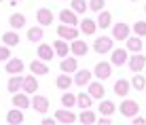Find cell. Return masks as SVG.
I'll list each match as a JSON object with an SVG mask.
<instances>
[{
  "instance_id": "cell-1",
  "label": "cell",
  "mask_w": 146,
  "mask_h": 125,
  "mask_svg": "<svg viewBox=\"0 0 146 125\" xmlns=\"http://www.w3.org/2000/svg\"><path fill=\"white\" fill-rule=\"evenodd\" d=\"M57 34H59V38H64V41H74V38H78L80 30H76V26L59 23V26H57Z\"/></svg>"
},
{
  "instance_id": "cell-2",
  "label": "cell",
  "mask_w": 146,
  "mask_h": 125,
  "mask_svg": "<svg viewBox=\"0 0 146 125\" xmlns=\"http://www.w3.org/2000/svg\"><path fill=\"white\" fill-rule=\"evenodd\" d=\"M55 121L64 123V125H72V123H76V114L72 112V108H59L55 112Z\"/></svg>"
},
{
  "instance_id": "cell-3",
  "label": "cell",
  "mask_w": 146,
  "mask_h": 125,
  "mask_svg": "<svg viewBox=\"0 0 146 125\" xmlns=\"http://www.w3.org/2000/svg\"><path fill=\"white\" fill-rule=\"evenodd\" d=\"M93 51L95 53H108V51H112V36H100V38H95V43H93Z\"/></svg>"
},
{
  "instance_id": "cell-4",
  "label": "cell",
  "mask_w": 146,
  "mask_h": 125,
  "mask_svg": "<svg viewBox=\"0 0 146 125\" xmlns=\"http://www.w3.org/2000/svg\"><path fill=\"white\" fill-rule=\"evenodd\" d=\"M30 106H32L36 112L44 114V112L49 110V98H44V96H38V93H34V98L30 100Z\"/></svg>"
},
{
  "instance_id": "cell-5",
  "label": "cell",
  "mask_w": 146,
  "mask_h": 125,
  "mask_svg": "<svg viewBox=\"0 0 146 125\" xmlns=\"http://www.w3.org/2000/svg\"><path fill=\"white\" fill-rule=\"evenodd\" d=\"M93 74L100 78V81H106V78H110V74H112V64H110V62H100V64H95Z\"/></svg>"
},
{
  "instance_id": "cell-6",
  "label": "cell",
  "mask_w": 146,
  "mask_h": 125,
  "mask_svg": "<svg viewBox=\"0 0 146 125\" xmlns=\"http://www.w3.org/2000/svg\"><path fill=\"white\" fill-rule=\"evenodd\" d=\"M127 66L133 70V72H140V70H144L146 68V57L142 55V53H133L131 57H127Z\"/></svg>"
},
{
  "instance_id": "cell-7",
  "label": "cell",
  "mask_w": 146,
  "mask_h": 125,
  "mask_svg": "<svg viewBox=\"0 0 146 125\" xmlns=\"http://www.w3.org/2000/svg\"><path fill=\"white\" fill-rule=\"evenodd\" d=\"M140 110V104L135 102V100H125V102H121V114L123 117H133V114H138Z\"/></svg>"
},
{
  "instance_id": "cell-8",
  "label": "cell",
  "mask_w": 146,
  "mask_h": 125,
  "mask_svg": "<svg viewBox=\"0 0 146 125\" xmlns=\"http://www.w3.org/2000/svg\"><path fill=\"white\" fill-rule=\"evenodd\" d=\"M127 49H112V55H110V64L112 66H125L127 64Z\"/></svg>"
},
{
  "instance_id": "cell-9",
  "label": "cell",
  "mask_w": 146,
  "mask_h": 125,
  "mask_svg": "<svg viewBox=\"0 0 146 125\" xmlns=\"http://www.w3.org/2000/svg\"><path fill=\"white\" fill-rule=\"evenodd\" d=\"M129 36V26L127 23H114L112 26V41H127Z\"/></svg>"
},
{
  "instance_id": "cell-10",
  "label": "cell",
  "mask_w": 146,
  "mask_h": 125,
  "mask_svg": "<svg viewBox=\"0 0 146 125\" xmlns=\"http://www.w3.org/2000/svg\"><path fill=\"white\" fill-rule=\"evenodd\" d=\"M70 51H72L74 57H80V55H87L89 47L85 41H80V38H74V41H70Z\"/></svg>"
},
{
  "instance_id": "cell-11",
  "label": "cell",
  "mask_w": 146,
  "mask_h": 125,
  "mask_svg": "<svg viewBox=\"0 0 146 125\" xmlns=\"http://www.w3.org/2000/svg\"><path fill=\"white\" fill-rule=\"evenodd\" d=\"M13 106L15 108H21V110H26V108H30V98H28V93L26 91H17V93H13Z\"/></svg>"
},
{
  "instance_id": "cell-12",
  "label": "cell",
  "mask_w": 146,
  "mask_h": 125,
  "mask_svg": "<svg viewBox=\"0 0 146 125\" xmlns=\"http://www.w3.org/2000/svg\"><path fill=\"white\" fill-rule=\"evenodd\" d=\"M23 62L19 57H9L7 59V66H4V70H7L9 74H19V72H23Z\"/></svg>"
},
{
  "instance_id": "cell-13",
  "label": "cell",
  "mask_w": 146,
  "mask_h": 125,
  "mask_svg": "<svg viewBox=\"0 0 146 125\" xmlns=\"http://www.w3.org/2000/svg\"><path fill=\"white\" fill-rule=\"evenodd\" d=\"M36 21H38V26H51L53 23V11L51 9H38L36 11Z\"/></svg>"
},
{
  "instance_id": "cell-14",
  "label": "cell",
  "mask_w": 146,
  "mask_h": 125,
  "mask_svg": "<svg viewBox=\"0 0 146 125\" xmlns=\"http://www.w3.org/2000/svg\"><path fill=\"white\" fill-rule=\"evenodd\" d=\"M30 72H32L34 76H44V74H49V66L42 59H34V62L30 64Z\"/></svg>"
},
{
  "instance_id": "cell-15",
  "label": "cell",
  "mask_w": 146,
  "mask_h": 125,
  "mask_svg": "<svg viewBox=\"0 0 146 125\" xmlns=\"http://www.w3.org/2000/svg\"><path fill=\"white\" fill-rule=\"evenodd\" d=\"M59 21L62 23H68V26H78V15L72 11V9H64L59 13Z\"/></svg>"
},
{
  "instance_id": "cell-16",
  "label": "cell",
  "mask_w": 146,
  "mask_h": 125,
  "mask_svg": "<svg viewBox=\"0 0 146 125\" xmlns=\"http://www.w3.org/2000/svg\"><path fill=\"white\" fill-rule=\"evenodd\" d=\"M59 68H62V72L66 74H72L78 70V64H76V57H62V64H59Z\"/></svg>"
},
{
  "instance_id": "cell-17",
  "label": "cell",
  "mask_w": 146,
  "mask_h": 125,
  "mask_svg": "<svg viewBox=\"0 0 146 125\" xmlns=\"http://www.w3.org/2000/svg\"><path fill=\"white\" fill-rule=\"evenodd\" d=\"M53 55H55L53 47H51V45H47V43H42V41H40V45H38V57L42 59V62H51V59H53Z\"/></svg>"
},
{
  "instance_id": "cell-18",
  "label": "cell",
  "mask_w": 146,
  "mask_h": 125,
  "mask_svg": "<svg viewBox=\"0 0 146 125\" xmlns=\"http://www.w3.org/2000/svg\"><path fill=\"white\" fill-rule=\"evenodd\" d=\"M98 28H102V30H106V28H110L112 26V13L110 11H106V9H102L100 11V15H98Z\"/></svg>"
},
{
  "instance_id": "cell-19",
  "label": "cell",
  "mask_w": 146,
  "mask_h": 125,
  "mask_svg": "<svg viewBox=\"0 0 146 125\" xmlns=\"http://www.w3.org/2000/svg\"><path fill=\"white\" fill-rule=\"evenodd\" d=\"M89 96H91L93 100L106 98V89H104V85H102V83H91V81H89Z\"/></svg>"
},
{
  "instance_id": "cell-20",
  "label": "cell",
  "mask_w": 146,
  "mask_h": 125,
  "mask_svg": "<svg viewBox=\"0 0 146 125\" xmlns=\"http://www.w3.org/2000/svg\"><path fill=\"white\" fill-rule=\"evenodd\" d=\"M125 49L131 51V53L142 51V36H127V41H125Z\"/></svg>"
},
{
  "instance_id": "cell-21",
  "label": "cell",
  "mask_w": 146,
  "mask_h": 125,
  "mask_svg": "<svg viewBox=\"0 0 146 125\" xmlns=\"http://www.w3.org/2000/svg\"><path fill=\"white\" fill-rule=\"evenodd\" d=\"M21 89H23L26 93H36V89H38V81H36V76H34V74H30V76H23Z\"/></svg>"
},
{
  "instance_id": "cell-22",
  "label": "cell",
  "mask_w": 146,
  "mask_h": 125,
  "mask_svg": "<svg viewBox=\"0 0 146 125\" xmlns=\"http://www.w3.org/2000/svg\"><path fill=\"white\" fill-rule=\"evenodd\" d=\"M7 123L9 125H21L23 123V112L21 108H13V110L7 112Z\"/></svg>"
},
{
  "instance_id": "cell-23",
  "label": "cell",
  "mask_w": 146,
  "mask_h": 125,
  "mask_svg": "<svg viewBox=\"0 0 146 125\" xmlns=\"http://www.w3.org/2000/svg\"><path fill=\"white\" fill-rule=\"evenodd\" d=\"M78 28H80V34H87V36H91L95 30H98V23H95L93 19H87V17H85L83 21H78Z\"/></svg>"
},
{
  "instance_id": "cell-24",
  "label": "cell",
  "mask_w": 146,
  "mask_h": 125,
  "mask_svg": "<svg viewBox=\"0 0 146 125\" xmlns=\"http://www.w3.org/2000/svg\"><path fill=\"white\" fill-rule=\"evenodd\" d=\"M53 51H55V55H59V57H66L68 53H70V45H68V41H64V38L55 41V43H53Z\"/></svg>"
},
{
  "instance_id": "cell-25",
  "label": "cell",
  "mask_w": 146,
  "mask_h": 125,
  "mask_svg": "<svg viewBox=\"0 0 146 125\" xmlns=\"http://www.w3.org/2000/svg\"><path fill=\"white\" fill-rule=\"evenodd\" d=\"M21 83H23L21 72H19V74H11V78H9V83H7V89L11 93H17L19 89H21Z\"/></svg>"
},
{
  "instance_id": "cell-26",
  "label": "cell",
  "mask_w": 146,
  "mask_h": 125,
  "mask_svg": "<svg viewBox=\"0 0 146 125\" xmlns=\"http://www.w3.org/2000/svg\"><path fill=\"white\" fill-rule=\"evenodd\" d=\"M129 89H131V83L129 81H125V78H119L117 83H114V93L117 96H121V98H125L129 93Z\"/></svg>"
},
{
  "instance_id": "cell-27",
  "label": "cell",
  "mask_w": 146,
  "mask_h": 125,
  "mask_svg": "<svg viewBox=\"0 0 146 125\" xmlns=\"http://www.w3.org/2000/svg\"><path fill=\"white\" fill-rule=\"evenodd\" d=\"M42 36H44L42 26H32L28 30V41L30 43H40V41H42Z\"/></svg>"
},
{
  "instance_id": "cell-28",
  "label": "cell",
  "mask_w": 146,
  "mask_h": 125,
  "mask_svg": "<svg viewBox=\"0 0 146 125\" xmlns=\"http://www.w3.org/2000/svg\"><path fill=\"white\" fill-rule=\"evenodd\" d=\"M95 119H98V117H95V114L89 110V108H83V112H80L78 117H76V121H78V123H83V125H93V123H95Z\"/></svg>"
},
{
  "instance_id": "cell-29",
  "label": "cell",
  "mask_w": 146,
  "mask_h": 125,
  "mask_svg": "<svg viewBox=\"0 0 146 125\" xmlns=\"http://www.w3.org/2000/svg\"><path fill=\"white\" fill-rule=\"evenodd\" d=\"M9 23H11L13 30H21L23 26H26V15L21 13H13L11 17H9Z\"/></svg>"
},
{
  "instance_id": "cell-30",
  "label": "cell",
  "mask_w": 146,
  "mask_h": 125,
  "mask_svg": "<svg viewBox=\"0 0 146 125\" xmlns=\"http://www.w3.org/2000/svg\"><path fill=\"white\" fill-rule=\"evenodd\" d=\"M91 81V72L89 70H76L74 72V85H87Z\"/></svg>"
},
{
  "instance_id": "cell-31",
  "label": "cell",
  "mask_w": 146,
  "mask_h": 125,
  "mask_svg": "<svg viewBox=\"0 0 146 125\" xmlns=\"http://www.w3.org/2000/svg\"><path fill=\"white\" fill-rule=\"evenodd\" d=\"M2 43L7 47H17L19 45V34L17 32H4L2 34Z\"/></svg>"
},
{
  "instance_id": "cell-32",
  "label": "cell",
  "mask_w": 146,
  "mask_h": 125,
  "mask_svg": "<svg viewBox=\"0 0 146 125\" xmlns=\"http://www.w3.org/2000/svg\"><path fill=\"white\" fill-rule=\"evenodd\" d=\"M70 85H74V78L70 76V74L62 72V74H59V76H57V87L66 91V89H70Z\"/></svg>"
},
{
  "instance_id": "cell-33",
  "label": "cell",
  "mask_w": 146,
  "mask_h": 125,
  "mask_svg": "<svg viewBox=\"0 0 146 125\" xmlns=\"http://www.w3.org/2000/svg\"><path fill=\"white\" fill-rule=\"evenodd\" d=\"M114 110H117V106H114L110 100H104L102 98V102H100V114H108V117H110Z\"/></svg>"
},
{
  "instance_id": "cell-34",
  "label": "cell",
  "mask_w": 146,
  "mask_h": 125,
  "mask_svg": "<svg viewBox=\"0 0 146 125\" xmlns=\"http://www.w3.org/2000/svg\"><path fill=\"white\" fill-rule=\"evenodd\" d=\"M70 9L76 15H83L87 11V0H72V2H70Z\"/></svg>"
},
{
  "instance_id": "cell-35",
  "label": "cell",
  "mask_w": 146,
  "mask_h": 125,
  "mask_svg": "<svg viewBox=\"0 0 146 125\" xmlns=\"http://www.w3.org/2000/svg\"><path fill=\"white\" fill-rule=\"evenodd\" d=\"M129 83H131V87H133V89H138V91H142V89L146 87V78H144L140 72H135V76H133Z\"/></svg>"
},
{
  "instance_id": "cell-36",
  "label": "cell",
  "mask_w": 146,
  "mask_h": 125,
  "mask_svg": "<svg viewBox=\"0 0 146 125\" xmlns=\"http://www.w3.org/2000/svg\"><path fill=\"white\" fill-rule=\"evenodd\" d=\"M91 102H93V98L89 96V93H78V96H76V104L80 108H89Z\"/></svg>"
},
{
  "instance_id": "cell-37",
  "label": "cell",
  "mask_w": 146,
  "mask_h": 125,
  "mask_svg": "<svg viewBox=\"0 0 146 125\" xmlns=\"http://www.w3.org/2000/svg\"><path fill=\"white\" fill-rule=\"evenodd\" d=\"M62 104H64V108H72L74 104H76V96H72V93L66 89V93L62 96Z\"/></svg>"
},
{
  "instance_id": "cell-38",
  "label": "cell",
  "mask_w": 146,
  "mask_h": 125,
  "mask_svg": "<svg viewBox=\"0 0 146 125\" xmlns=\"http://www.w3.org/2000/svg\"><path fill=\"white\" fill-rule=\"evenodd\" d=\"M133 32H135V36H146V21H135Z\"/></svg>"
},
{
  "instance_id": "cell-39",
  "label": "cell",
  "mask_w": 146,
  "mask_h": 125,
  "mask_svg": "<svg viewBox=\"0 0 146 125\" xmlns=\"http://www.w3.org/2000/svg\"><path fill=\"white\" fill-rule=\"evenodd\" d=\"M104 4H106V0H91V2H89V9H91L93 13H100L104 9Z\"/></svg>"
},
{
  "instance_id": "cell-40",
  "label": "cell",
  "mask_w": 146,
  "mask_h": 125,
  "mask_svg": "<svg viewBox=\"0 0 146 125\" xmlns=\"http://www.w3.org/2000/svg\"><path fill=\"white\" fill-rule=\"evenodd\" d=\"M11 57V47H0V62H7V59Z\"/></svg>"
},
{
  "instance_id": "cell-41",
  "label": "cell",
  "mask_w": 146,
  "mask_h": 125,
  "mask_svg": "<svg viewBox=\"0 0 146 125\" xmlns=\"http://www.w3.org/2000/svg\"><path fill=\"white\" fill-rule=\"evenodd\" d=\"M95 123H100V125H110V123H112V119H108V114H104V117L95 119Z\"/></svg>"
},
{
  "instance_id": "cell-42",
  "label": "cell",
  "mask_w": 146,
  "mask_h": 125,
  "mask_svg": "<svg viewBox=\"0 0 146 125\" xmlns=\"http://www.w3.org/2000/svg\"><path fill=\"white\" fill-rule=\"evenodd\" d=\"M131 123H133V125H144V123H146V119H142V117H135V114H133Z\"/></svg>"
},
{
  "instance_id": "cell-43",
  "label": "cell",
  "mask_w": 146,
  "mask_h": 125,
  "mask_svg": "<svg viewBox=\"0 0 146 125\" xmlns=\"http://www.w3.org/2000/svg\"><path fill=\"white\" fill-rule=\"evenodd\" d=\"M57 121L55 119H51V117H47V119H42V125H55Z\"/></svg>"
},
{
  "instance_id": "cell-44",
  "label": "cell",
  "mask_w": 146,
  "mask_h": 125,
  "mask_svg": "<svg viewBox=\"0 0 146 125\" xmlns=\"http://www.w3.org/2000/svg\"><path fill=\"white\" fill-rule=\"evenodd\" d=\"M144 13H146V7H144Z\"/></svg>"
},
{
  "instance_id": "cell-45",
  "label": "cell",
  "mask_w": 146,
  "mask_h": 125,
  "mask_svg": "<svg viewBox=\"0 0 146 125\" xmlns=\"http://www.w3.org/2000/svg\"><path fill=\"white\" fill-rule=\"evenodd\" d=\"M131 2H135V0H131Z\"/></svg>"
},
{
  "instance_id": "cell-46",
  "label": "cell",
  "mask_w": 146,
  "mask_h": 125,
  "mask_svg": "<svg viewBox=\"0 0 146 125\" xmlns=\"http://www.w3.org/2000/svg\"><path fill=\"white\" fill-rule=\"evenodd\" d=\"M0 2H2V0H0Z\"/></svg>"
}]
</instances>
